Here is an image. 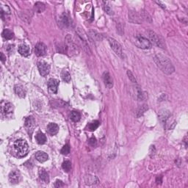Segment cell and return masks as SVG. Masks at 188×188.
<instances>
[{"label":"cell","instance_id":"cb8c5ba5","mask_svg":"<svg viewBox=\"0 0 188 188\" xmlns=\"http://www.w3.org/2000/svg\"><path fill=\"white\" fill-rule=\"evenodd\" d=\"M80 118H81V115H80L79 113H78V112L72 111L70 113V118L71 119V121H73L74 122H78L80 120Z\"/></svg>","mask_w":188,"mask_h":188},{"label":"cell","instance_id":"ac0fdd59","mask_svg":"<svg viewBox=\"0 0 188 188\" xmlns=\"http://www.w3.org/2000/svg\"><path fill=\"white\" fill-rule=\"evenodd\" d=\"M35 140H36L37 143L41 145L44 144L47 140L46 135H44V133H42V132H38V133L35 135Z\"/></svg>","mask_w":188,"mask_h":188},{"label":"cell","instance_id":"603a6c76","mask_svg":"<svg viewBox=\"0 0 188 188\" xmlns=\"http://www.w3.org/2000/svg\"><path fill=\"white\" fill-rule=\"evenodd\" d=\"M2 37L5 38L6 40H11L14 36V34L11 30H8V29H5L4 31L2 32Z\"/></svg>","mask_w":188,"mask_h":188},{"label":"cell","instance_id":"d4e9b609","mask_svg":"<svg viewBox=\"0 0 188 188\" xmlns=\"http://www.w3.org/2000/svg\"><path fill=\"white\" fill-rule=\"evenodd\" d=\"M89 33H90V38H91V39L92 40V41H101V40H102L100 35L98 34L96 32L93 31V30H91Z\"/></svg>","mask_w":188,"mask_h":188},{"label":"cell","instance_id":"30bf717a","mask_svg":"<svg viewBox=\"0 0 188 188\" xmlns=\"http://www.w3.org/2000/svg\"><path fill=\"white\" fill-rule=\"evenodd\" d=\"M59 85V81L55 79H51L48 82V87L51 92L56 93L57 92V88Z\"/></svg>","mask_w":188,"mask_h":188},{"label":"cell","instance_id":"5b68a950","mask_svg":"<svg viewBox=\"0 0 188 188\" xmlns=\"http://www.w3.org/2000/svg\"><path fill=\"white\" fill-rule=\"evenodd\" d=\"M108 41H109V44H110L112 49H113V50L115 52L116 55H117L118 56H119L120 57H121L124 59V57L125 56H124V52H123V49H122V47H121V44L118 42L116 40H115L114 38H109Z\"/></svg>","mask_w":188,"mask_h":188},{"label":"cell","instance_id":"4dcf8cb0","mask_svg":"<svg viewBox=\"0 0 188 188\" xmlns=\"http://www.w3.org/2000/svg\"><path fill=\"white\" fill-rule=\"evenodd\" d=\"M147 110H148L147 105H146V104L143 105V106H142V107H141L139 109V110H138V117H140V115H143V113H145V111H146Z\"/></svg>","mask_w":188,"mask_h":188},{"label":"cell","instance_id":"5bb4252c","mask_svg":"<svg viewBox=\"0 0 188 188\" xmlns=\"http://www.w3.org/2000/svg\"><path fill=\"white\" fill-rule=\"evenodd\" d=\"M19 52L21 55L24 57H27L30 54V47L26 44H22L19 46Z\"/></svg>","mask_w":188,"mask_h":188},{"label":"cell","instance_id":"52a82bcc","mask_svg":"<svg viewBox=\"0 0 188 188\" xmlns=\"http://www.w3.org/2000/svg\"><path fill=\"white\" fill-rule=\"evenodd\" d=\"M35 52L38 57L44 56L46 53V46L43 43H38L35 47Z\"/></svg>","mask_w":188,"mask_h":188},{"label":"cell","instance_id":"7a4b0ae2","mask_svg":"<svg viewBox=\"0 0 188 188\" xmlns=\"http://www.w3.org/2000/svg\"><path fill=\"white\" fill-rule=\"evenodd\" d=\"M29 146L24 140H17L13 143L11 147V154L17 158H22L27 155Z\"/></svg>","mask_w":188,"mask_h":188},{"label":"cell","instance_id":"d6986e66","mask_svg":"<svg viewBox=\"0 0 188 188\" xmlns=\"http://www.w3.org/2000/svg\"><path fill=\"white\" fill-rule=\"evenodd\" d=\"M15 92L18 96L21 98H24L26 95V91L21 85H16L15 86Z\"/></svg>","mask_w":188,"mask_h":188},{"label":"cell","instance_id":"8992f818","mask_svg":"<svg viewBox=\"0 0 188 188\" xmlns=\"http://www.w3.org/2000/svg\"><path fill=\"white\" fill-rule=\"evenodd\" d=\"M38 70H39L40 74H41L42 77H45L47 74H49V71H50V66L46 62L43 61H39L38 63Z\"/></svg>","mask_w":188,"mask_h":188},{"label":"cell","instance_id":"8d00e7d4","mask_svg":"<svg viewBox=\"0 0 188 188\" xmlns=\"http://www.w3.org/2000/svg\"><path fill=\"white\" fill-rule=\"evenodd\" d=\"M0 55H1V60H2V62H5V60H6V57L4 55V54L2 53V52H1V54H0Z\"/></svg>","mask_w":188,"mask_h":188},{"label":"cell","instance_id":"f1b7e54d","mask_svg":"<svg viewBox=\"0 0 188 188\" xmlns=\"http://www.w3.org/2000/svg\"><path fill=\"white\" fill-rule=\"evenodd\" d=\"M62 168L64 170V171H66V172H69V171H70V169H71V163H70V161L66 160V161L63 162Z\"/></svg>","mask_w":188,"mask_h":188},{"label":"cell","instance_id":"f546056e","mask_svg":"<svg viewBox=\"0 0 188 188\" xmlns=\"http://www.w3.org/2000/svg\"><path fill=\"white\" fill-rule=\"evenodd\" d=\"M104 9L105 12L109 15H113V11L112 10V8H110V5H109V2H104Z\"/></svg>","mask_w":188,"mask_h":188},{"label":"cell","instance_id":"4316f807","mask_svg":"<svg viewBox=\"0 0 188 188\" xmlns=\"http://www.w3.org/2000/svg\"><path fill=\"white\" fill-rule=\"evenodd\" d=\"M99 124H99V122L98 121H93L92 123H91V124H88V126H87V128H88V130H89V131L96 130V129L99 127Z\"/></svg>","mask_w":188,"mask_h":188},{"label":"cell","instance_id":"7c38bea8","mask_svg":"<svg viewBox=\"0 0 188 188\" xmlns=\"http://www.w3.org/2000/svg\"><path fill=\"white\" fill-rule=\"evenodd\" d=\"M103 79L104 82V84L106 87L108 88H112L113 86V79L111 78V76L108 72H104L103 74Z\"/></svg>","mask_w":188,"mask_h":188},{"label":"cell","instance_id":"d590c367","mask_svg":"<svg viewBox=\"0 0 188 188\" xmlns=\"http://www.w3.org/2000/svg\"><path fill=\"white\" fill-rule=\"evenodd\" d=\"M13 49H14V46H13V45H10L9 46H8V52H10V53H11V52H12V51L13 50Z\"/></svg>","mask_w":188,"mask_h":188},{"label":"cell","instance_id":"e575fe53","mask_svg":"<svg viewBox=\"0 0 188 188\" xmlns=\"http://www.w3.org/2000/svg\"><path fill=\"white\" fill-rule=\"evenodd\" d=\"M63 186H65L64 184H63V182L60 180H57L55 184V187H63Z\"/></svg>","mask_w":188,"mask_h":188},{"label":"cell","instance_id":"1f68e13d","mask_svg":"<svg viewBox=\"0 0 188 188\" xmlns=\"http://www.w3.org/2000/svg\"><path fill=\"white\" fill-rule=\"evenodd\" d=\"M61 153L63 154H65V155H67V154H68L69 153H70V147H69V145L66 144L63 147V149H61Z\"/></svg>","mask_w":188,"mask_h":188},{"label":"cell","instance_id":"74e56055","mask_svg":"<svg viewBox=\"0 0 188 188\" xmlns=\"http://www.w3.org/2000/svg\"><path fill=\"white\" fill-rule=\"evenodd\" d=\"M157 3H158V4H160V5H161V7H162V8H165V5H163V4H162V3H161V2H157Z\"/></svg>","mask_w":188,"mask_h":188},{"label":"cell","instance_id":"ffe728a7","mask_svg":"<svg viewBox=\"0 0 188 188\" xmlns=\"http://www.w3.org/2000/svg\"><path fill=\"white\" fill-rule=\"evenodd\" d=\"M25 126L27 127V130L33 131V129L35 127V121L32 118V117L27 118L25 121Z\"/></svg>","mask_w":188,"mask_h":188},{"label":"cell","instance_id":"2e32d148","mask_svg":"<svg viewBox=\"0 0 188 188\" xmlns=\"http://www.w3.org/2000/svg\"><path fill=\"white\" fill-rule=\"evenodd\" d=\"M35 159H36L38 162H44L46 161V160L49 159L48 154L44 151H38L36 154H35Z\"/></svg>","mask_w":188,"mask_h":188},{"label":"cell","instance_id":"8fae6325","mask_svg":"<svg viewBox=\"0 0 188 188\" xmlns=\"http://www.w3.org/2000/svg\"><path fill=\"white\" fill-rule=\"evenodd\" d=\"M129 20L131 22L137 24H140L142 21V19L141 16L137 13L136 11H130V13L129 14Z\"/></svg>","mask_w":188,"mask_h":188},{"label":"cell","instance_id":"9a60e30c","mask_svg":"<svg viewBox=\"0 0 188 188\" xmlns=\"http://www.w3.org/2000/svg\"><path fill=\"white\" fill-rule=\"evenodd\" d=\"M85 182L86 185H96L99 182V179L96 176L93 175H86L85 177Z\"/></svg>","mask_w":188,"mask_h":188},{"label":"cell","instance_id":"9c48e42d","mask_svg":"<svg viewBox=\"0 0 188 188\" xmlns=\"http://www.w3.org/2000/svg\"><path fill=\"white\" fill-rule=\"evenodd\" d=\"M60 23L64 27H70L72 24V21L67 14L63 13L60 17Z\"/></svg>","mask_w":188,"mask_h":188},{"label":"cell","instance_id":"e0dca14e","mask_svg":"<svg viewBox=\"0 0 188 188\" xmlns=\"http://www.w3.org/2000/svg\"><path fill=\"white\" fill-rule=\"evenodd\" d=\"M170 115H171V113H169V111L165 110H161V111L160 112V113H159L160 119L163 124H165L166 121L168 119V118L170 117Z\"/></svg>","mask_w":188,"mask_h":188},{"label":"cell","instance_id":"d6a6232c","mask_svg":"<svg viewBox=\"0 0 188 188\" xmlns=\"http://www.w3.org/2000/svg\"><path fill=\"white\" fill-rule=\"evenodd\" d=\"M127 75H128L129 79V80H130V81L132 82V83H135V84L137 83L136 79H135V77H134V75L132 74V73L131 72V71L129 70H127Z\"/></svg>","mask_w":188,"mask_h":188},{"label":"cell","instance_id":"4fadbf2b","mask_svg":"<svg viewBox=\"0 0 188 188\" xmlns=\"http://www.w3.org/2000/svg\"><path fill=\"white\" fill-rule=\"evenodd\" d=\"M47 132L52 135H55L59 132V126L55 123H50L47 126Z\"/></svg>","mask_w":188,"mask_h":188},{"label":"cell","instance_id":"44dd1931","mask_svg":"<svg viewBox=\"0 0 188 188\" xmlns=\"http://www.w3.org/2000/svg\"><path fill=\"white\" fill-rule=\"evenodd\" d=\"M39 177L41 180L43 181L45 183H49V175L44 171V169H41L39 171Z\"/></svg>","mask_w":188,"mask_h":188},{"label":"cell","instance_id":"83f0119b","mask_svg":"<svg viewBox=\"0 0 188 188\" xmlns=\"http://www.w3.org/2000/svg\"><path fill=\"white\" fill-rule=\"evenodd\" d=\"M13 111V104L10 102L6 103L4 106V112L6 114H9V113H12Z\"/></svg>","mask_w":188,"mask_h":188},{"label":"cell","instance_id":"6da1fadb","mask_svg":"<svg viewBox=\"0 0 188 188\" xmlns=\"http://www.w3.org/2000/svg\"><path fill=\"white\" fill-rule=\"evenodd\" d=\"M154 61L157 64V66L162 70V72L166 74H171L174 72L175 68L173 66V63L171 60L161 54H157L154 57Z\"/></svg>","mask_w":188,"mask_h":188},{"label":"cell","instance_id":"484cf974","mask_svg":"<svg viewBox=\"0 0 188 188\" xmlns=\"http://www.w3.org/2000/svg\"><path fill=\"white\" fill-rule=\"evenodd\" d=\"M61 78L66 82H69L70 80V75L68 71L66 70H63L61 73Z\"/></svg>","mask_w":188,"mask_h":188},{"label":"cell","instance_id":"836d02e7","mask_svg":"<svg viewBox=\"0 0 188 188\" xmlns=\"http://www.w3.org/2000/svg\"><path fill=\"white\" fill-rule=\"evenodd\" d=\"M88 143H89V144L91 145V146H96V144H97V141H96V139L95 138H90L89 140H88Z\"/></svg>","mask_w":188,"mask_h":188},{"label":"cell","instance_id":"277c9868","mask_svg":"<svg viewBox=\"0 0 188 188\" xmlns=\"http://www.w3.org/2000/svg\"><path fill=\"white\" fill-rule=\"evenodd\" d=\"M149 36L151 41L154 44H155L157 46L160 47L162 49H165V46H166L165 43L160 35H157L154 31H149Z\"/></svg>","mask_w":188,"mask_h":188},{"label":"cell","instance_id":"7402d4cb","mask_svg":"<svg viewBox=\"0 0 188 188\" xmlns=\"http://www.w3.org/2000/svg\"><path fill=\"white\" fill-rule=\"evenodd\" d=\"M45 9H46V6L43 2H38L35 4L34 10H35V12H37V13H42V12H44V11L45 10Z\"/></svg>","mask_w":188,"mask_h":188},{"label":"cell","instance_id":"3957f363","mask_svg":"<svg viewBox=\"0 0 188 188\" xmlns=\"http://www.w3.org/2000/svg\"><path fill=\"white\" fill-rule=\"evenodd\" d=\"M135 44L138 48L143 49H149L152 47V44L147 38H144L142 35H136L135 36Z\"/></svg>","mask_w":188,"mask_h":188},{"label":"cell","instance_id":"ba28073f","mask_svg":"<svg viewBox=\"0 0 188 188\" xmlns=\"http://www.w3.org/2000/svg\"><path fill=\"white\" fill-rule=\"evenodd\" d=\"M21 178V174L19 171H13L9 174V180L12 184H18Z\"/></svg>","mask_w":188,"mask_h":188}]
</instances>
